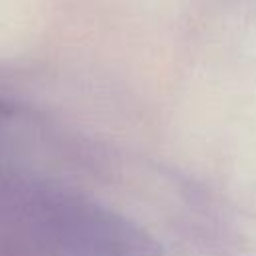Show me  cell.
Here are the masks:
<instances>
[{"label": "cell", "instance_id": "1", "mask_svg": "<svg viewBox=\"0 0 256 256\" xmlns=\"http://www.w3.org/2000/svg\"><path fill=\"white\" fill-rule=\"evenodd\" d=\"M48 228L68 256H164L162 244L144 226L84 198L52 202Z\"/></svg>", "mask_w": 256, "mask_h": 256}, {"label": "cell", "instance_id": "2", "mask_svg": "<svg viewBox=\"0 0 256 256\" xmlns=\"http://www.w3.org/2000/svg\"><path fill=\"white\" fill-rule=\"evenodd\" d=\"M12 114H14V106H12L10 102L0 100V126H2V122L10 120V118H12Z\"/></svg>", "mask_w": 256, "mask_h": 256}]
</instances>
